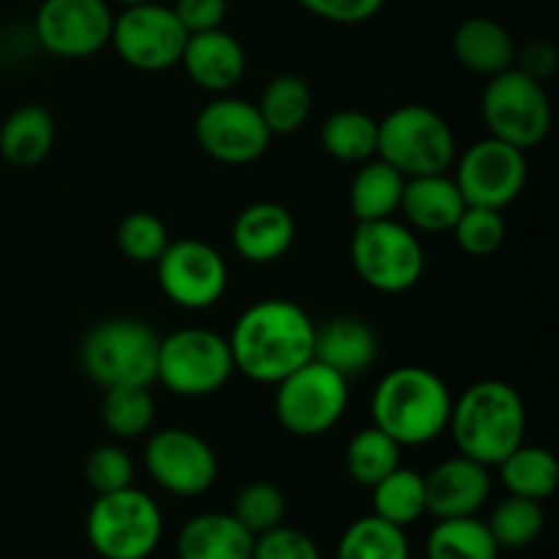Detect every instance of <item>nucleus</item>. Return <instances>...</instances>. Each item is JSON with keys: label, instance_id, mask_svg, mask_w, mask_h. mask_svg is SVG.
Returning a JSON list of instances; mask_svg holds the SVG:
<instances>
[{"label": "nucleus", "instance_id": "nucleus-1", "mask_svg": "<svg viewBox=\"0 0 559 559\" xmlns=\"http://www.w3.org/2000/svg\"><path fill=\"white\" fill-rule=\"evenodd\" d=\"M317 322L287 298H265L235 320L229 353L235 371L276 385L314 358Z\"/></svg>", "mask_w": 559, "mask_h": 559}, {"label": "nucleus", "instance_id": "nucleus-2", "mask_svg": "<svg viewBox=\"0 0 559 559\" xmlns=\"http://www.w3.org/2000/svg\"><path fill=\"white\" fill-rule=\"evenodd\" d=\"M451 409V388L424 366L391 369L371 393V420L402 448L429 445L445 435Z\"/></svg>", "mask_w": 559, "mask_h": 559}, {"label": "nucleus", "instance_id": "nucleus-3", "mask_svg": "<svg viewBox=\"0 0 559 559\" xmlns=\"http://www.w3.org/2000/svg\"><path fill=\"white\" fill-rule=\"evenodd\" d=\"M448 429L462 456L497 467L524 442L527 409L522 393L502 380L475 382L453 399Z\"/></svg>", "mask_w": 559, "mask_h": 559}, {"label": "nucleus", "instance_id": "nucleus-4", "mask_svg": "<svg viewBox=\"0 0 559 559\" xmlns=\"http://www.w3.org/2000/svg\"><path fill=\"white\" fill-rule=\"evenodd\" d=\"M158 336L136 317H112L85 333L80 344V364L87 380L98 388L151 385L156 382Z\"/></svg>", "mask_w": 559, "mask_h": 559}, {"label": "nucleus", "instance_id": "nucleus-5", "mask_svg": "<svg viewBox=\"0 0 559 559\" xmlns=\"http://www.w3.org/2000/svg\"><path fill=\"white\" fill-rule=\"evenodd\" d=\"M456 156L451 123L424 104H404L377 120V158L404 178L451 173Z\"/></svg>", "mask_w": 559, "mask_h": 559}, {"label": "nucleus", "instance_id": "nucleus-6", "mask_svg": "<svg viewBox=\"0 0 559 559\" xmlns=\"http://www.w3.org/2000/svg\"><path fill=\"white\" fill-rule=\"evenodd\" d=\"M85 535L102 559H147L162 544V508L136 486L96 495L87 511Z\"/></svg>", "mask_w": 559, "mask_h": 559}, {"label": "nucleus", "instance_id": "nucleus-7", "mask_svg": "<svg viewBox=\"0 0 559 559\" xmlns=\"http://www.w3.org/2000/svg\"><path fill=\"white\" fill-rule=\"evenodd\" d=\"M349 260L366 287L399 295L420 282L426 254L415 229L396 218L358 222L349 243Z\"/></svg>", "mask_w": 559, "mask_h": 559}, {"label": "nucleus", "instance_id": "nucleus-8", "mask_svg": "<svg viewBox=\"0 0 559 559\" xmlns=\"http://www.w3.org/2000/svg\"><path fill=\"white\" fill-rule=\"evenodd\" d=\"M233 371L229 342L216 331L180 328L158 342L156 380L175 396H211L227 385Z\"/></svg>", "mask_w": 559, "mask_h": 559}, {"label": "nucleus", "instance_id": "nucleus-9", "mask_svg": "<svg viewBox=\"0 0 559 559\" xmlns=\"http://www.w3.org/2000/svg\"><path fill=\"white\" fill-rule=\"evenodd\" d=\"M480 112L489 136L524 153L538 147L551 131V104L544 82L533 80L516 66L489 76L480 98Z\"/></svg>", "mask_w": 559, "mask_h": 559}, {"label": "nucleus", "instance_id": "nucleus-10", "mask_svg": "<svg viewBox=\"0 0 559 559\" xmlns=\"http://www.w3.org/2000/svg\"><path fill=\"white\" fill-rule=\"evenodd\" d=\"M276 418L293 437H322L344 418L349 404V380L311 358L282 382H276Z\"/></svg>", "mask_w": 559, "mask_h": 559}, {"label": "nucleus", "instance_id": "nucleus-11", "mask_svg": "<svg viewBox=\"0 0 559 559\" xmlns=\"http://www.w3.org/2000/svg\"><path fill=\"white\" fill-rule=\"evenodd\" d=\"M189 33L175 16L173 5H162L158 0L140 5H123L112 20L109 44L126 66L136 71H167L180 63Z\"/></svg>", "mask_w": 559, "mask_h": 559}, {"label": "nucleus", "instance_id": "nucleus-12", "mask_svg": "<svg viewBox=\"0 0 559 559\" xmlns=\"http://www.w3.org/2000/svg\"><path fill=\"white\" fill-rule=\"evenodd\" d=\"M156 278L162 293L186 311H205L227 293V262L205 240H169L156 260Z\"/></svg>", "mask_w": 559, "mask_h": 559}, {"label": "nucleus", "instance_id": "nucleus-13", "mask_svg": "<svg viewBox=\"0 0 559 559\" xmlns=\"http://www.w3.org/2000/svg\"><path fill=\"white\" fill-rule=\"evenodd\" d=\"M194 134L205 156L233 167L265 156L273 140L257 104L233 96H218L205 104L197 115Z\"/></svg>", "mask_w": 559, "mask_h": 559}, {"label": "nucleus", "instance_id": "nucleus-14", "mask_svg": "<svg viewBox=\"0 0 559 559\" xmlns=\"http://www.w3.org/2000/svg\"><path fill=\"white\" fill-rule=\"evenodd\" d=\"M456 180L467 205L502 211L519 200L527 183V156L508 142L486 136L456 156Z\"/></svg>", "mask_w": 559, "mask_h": 559}, {"label": "nucleus", "instance_id": "nucleus-15", "mask_svg": "<svg viewBox=\"0 0 559 559\" xmlns=\"http://www.w3.org/2000/svg\"><path fill=\"white\" fill-rule=\"evenodd\" d=\"M112 20L107 0H41L33 31L49 55L80 60L107 47Z\"/></svg>", "mask_w": 559, "mask_h": 559}, {"label": "nucleus", "instance_id": "nucleus-16", "mask_svg": "<svg viewBox=\"0 0 559 559\" xmlns=\"http://www.w3.org/2000/svg\"><path fill=\"white\" fill-rule=\"evenodd\" d=\"M147 475L175 497H200L218 478V459L211 442L197 431L169 426L156 431L145 445Z\"/></svg>", "mask_w": 559, "mask_h": 559}, {"label": "nucleus", "instance_id": "nucleus-17", "mask_svg": "<svg viewBox=\"0 0 559 559\" xmlns=\"http://www.w3.org/2000/svg\"><path fill=\"white\" fill-rule=\"evenodd\" d=\"M424 484L426 513L435 519L478 516L491 497L489 467L462 453L437 464L429 475H424Z\"/></svg>", "mask_w": 559, "mask_h": 559}, {"label": "nucleus", "instance_id": "nucleus-18", "mask_svg": "<svg viewBox=\"0 0 559 559\" xmlns=\"http://www.w3.org/2000/svg\"><path fill=\"white\" fill-rule=\"evenodd\" d=\"M180 66L197 87L216 93V96H227L243 80L246 52L233 33L216 27V31L189 36L183 55H180Z\"/></svg>", "mask_w": 559, "mask_h": 559}, {"label": "nucleus", "instance_id": "nucleus-19", "mask_svg": "<svg viewBox=\"0 0 559 559\" xmlns=\"http://www.w3.org/2000/svg\"><path fill=\"white\" fill-rule=\"evenodd\" d=\"M295 243V218L278 202H251L233 222V246L240 260L271 265Z\"/></svg>", "mask_w": 559, "mask_h": 559}, {"label": "nucleus", "instance_id": "nucleus-20", "mask_svg": "<svg viewBox=\"0 0 559 559\" xmlns=\"http://www.w3.org/2000/svg\"><path fill=\"white\" fill-rule=\"evenodd\" d=\"M377 349H380L377 333L360 317L338 314L317 325L314 360L338 371L347 380L371 369V364L377 360Z\"/></svg>", "mask_w": 559, "mask_h": 559}, {"label": "nucleus", "instance_id": "nucleus-21", "mask_svg": "<svg viewBox=\"0 0 559 559\" xmlns=\"http://www.w3.org/2000/svg\"><path fill=\"white\" fill-rule=\"evenodd\" d=\"M464 207H467V202H464L456 180L448 173H437L407 178L399 213H404L409 229H418V233H451L456 227L459 216L464 213Z\"/></svg>", "mask_w": 559, "mask_h": 559}, {"label": "nucleus", "instance_id": "nucleus-22", "mask_svg": "<svg viewBox=\"0 0 559 559\" xmlns=\"http://www.w3.org/2000/svg\"><path fill=\"white\" fill-rule=\"evenodd\" d=\"M254 535L233 513H200L175 538L178 559H251Z\"/></svg>", "mask_w": 559, "mask_h": 559}, {"label": "nucleus", "instance_id": "nucleus-23", "mask_svg": "<svg viewBox=\"0 0 559 559\" xmlns=\"http://www.w3.org/2000/svg\"><path fill=\"white\" fill-rule=\"evenodd\" d=\"M453 52L467 71L497 76L516 66V41L506 25L489 16H469L453 33Z\"/></svg>", "mask_w": 559, "mask_h": 559}, {"label": "nucleus", "instance_id": "nucleus-24", "mask_svg": "<svg viewBox=\"0 0 559 559\" xmlns=\"http://www.w3.org/2000/svg\"><path fill=\"white\" fill-rule=\"evenodd\" d=\"M55 147V120L49 109L25 104L0 126V156L14 167H36Z\"/></svg>", "mask_w": 559, "mask_h": 559}, {"label": "nucleus", "instance_id": "nucleus-25", "mask_svg": "<svg viewBox=\"0 0 559 559\" xmlns=\"http://www.w3.org/2000/svg\"><path fill=\"white\" fill-rule=\"evenodd\" d=\"M404 178L399 169L382 158H369L360 164L355 173L353 186H349V207L358 222H380V218H393L399 213L404 194Z\"/></svg>", "mask_w": 559, "mask_h": 559}, {"label": "nucleus", "instance_id": "nucleus-26", "mask_svg": "<svg viewBox=\"0 0 559 559\" xmlns=\"http://www.w3.org/2000/svg\"><path fill=\"white\" fill-rule=\"evenodd\" d=\"M500 480L508 495L527 497V500H549L559 486V464L555 453L538 445H519L500 464Z\"/></svg>", "mask_w": 559, "mask_h": 559}, {"label": "nucleus", "instance_id": "nucleus-27", "mask_svg": "<svg viewBox=\"0 0 559 559\" xmlns=\"http://www.w3.org/2000/svg\"><path fill=\"white\" fill-rule=\"evenodd\" d=\"M500 551L478 516L437 519L426 538V559H500Z\"/></svg>", "mask_w": 559, "mask_h": 559}, {"label": "nucleus", "instance_id": "nucleus-28", "mask_svg": "<svg viewBox=\"0 0 559 559\" xmlns=\"http://www.w3.org/2000/svg\"><path fill=\"white\" fill-rule=\"evenodd\" d=\"M325 153L344 164H364L377 156V120L360 109H338L320 129Z\"/></svg>", "mask_w": 559, "mask_h": 559}, {"label": "nucleus", "instance_id": "nucleus-29", "mask_svg": "<svg viewBox=\"0 0 559 559\" xmlns=\"http://www.w3.org/2000/svg\"><path fill=\"white\" fill-rule=\"evenodd\" d=\"M371 506L374 516L407 530L426 513L424 475L399 464L391 475L371 486Z\"/></svg>", "mask_w": 559, "mask_h": 559}, {"label": "nucleus", "instance_id": "nucleus-30", "mask_svg": "<svg viewBox=\"0 0 559 559\" xmlns=\"http://www.w3.org/2000/svg\"><path fill=\"white\" fill-rule=\"evenodd\" d=\"M257 109L273 136L295 134L311 115V91L300 76L278 74L265 85Z\"/></svg>", "mask_w": 559, "mask_h": 559}, {"label": "nucleus", "instance_id": "nucleus-31", "mask_svg": "<svg viewBox=\"0 0 559 559\" xmlns=\"http://www.w3.org/2000/svg\"><path fill=\"white\" fill-rule=\"evenodd\" d=\"M336 559H409L407 533L371 513L344 530Z\"/></svg>", "mask_w": 559, "mask_h": 559}, {"label": "nucleus", "instance_id": "nucleus-32", "mask_svg": "<svg viewBox=\"0 0 559 559\" xmlns=\"http://www.w3.org/2000/svg\"><path fill=\"white\" fill-rule=\"evenodd\" d=\"M344 464H347V475L355 484L371 489L402 464V445L371 424L347 442Z\"/></svg>", "mask_w": 559, "mask_h": 559}, {"label": "nucleus", "instance_id": "nucleus-33", "mask_svg": "<svg viewBox=\"0 0 559 559\" xmlns=\"http://www.w3.org/2000/svg\"><path fill=\"white\" fill-rule=\"evenodd\" d=\"M156 418V402L145 385L104 388L102 420L118 440H136L151 431Z\"/></svg>", "mask_w": 559, "mask_h": 559}, {"label": "nucleus", "instance_id": "nucleus-34", "mask_svg": "<svg viewBox=\"0 0 559 559\" xmlns=\"http://www.w3.org/2000/svg\"><path fill=\"white\" fill-rule=\"evenodd\" d=\"M486 527L500 549H527L546 527L544 506L527 497L508 495L506 500L497 502Z\"/></svg>", "mask_w": 559, "mask_h": 559}, {"label": "nucleus", "instance_id": "nucleus-35", "mask_svg": "<svg viewBox=\"0 0 559 559\" xmlns=\"http://www.w3.org/2000/svg\"><path fill=\"white\" fill-rule=\"evenodd\" d=\"M229 513H233V516L257 538V535L284 524L287 500H284L282 489H278L276 484L254 480V484H246L243 489L238 491L235 506Z\"/></svg>", "mask_w": 559, "mask_h": 559}, {"label": "nucleus", "instance_id": "nucleus-36", "mask_svg": "<svg viewBox=\"0 0 559 559\" xmlns=\"http://www.w3.org/2000/svg\"><path fill=\"white\" fill-rule=\"evenodd\" d=\"M169 229L156 213L134 211L118 224V249L123 257L140 265H156L158 257L169 246Z\"/></svg>", "mask_w": 559, "mask_h": 559}, {"label": "nucleus", "instance_id": "nucleus-37", "mask_svg": "<svg viewBox=\"0 0 559 559\" xmlns=\"http://www.w3.org/2000/svg\"><path fill=\"white\" fill-rule=\"evenodd\" d=\"M451 233L456 235L459 249L467 251L469 257H491L506 243L508 227L506 218H502V211L467 205Z\"/></svg>", "mask_w": 559, "mask_h": 559}, {"label": "nucleus", "instance_id": "nucleus-38", "mask_svg": "<svg viewBox=\"0 0 559 559\" xmlns=\"http://www.w3.org/2000/svg\"><path fill=\"white\" fill-rule=\"evenodd\" d=\"M85 480L96 495L134 486V462L120 445H98L85 459Z\"/></svg>", "mask_w": 559, "mask_h": 559}, {"label": "nucleus", "instance_id": "nucleus-39", "mask_svg": "<svg viewBox=\"0 0 559 559\" xmlns=\"http://www.w3.org/2000/svg\"><path fill=\"white\" fill-rule=\"evenodd\" d=\"M251 559H322V555L311 535H306L304 530L278 524V527L257 535Z\"/></svg>", "mask_w": 559, "mask_h": 559}, {"label": "nucleus", "instance_id": "nucleus-40", "mask_svg": "<svg viewBox=\"0 0 559 559\" xmlns=\"http://www.w3.org/2000/svg\"><path fill=\"white\" fill-rule=\"evenodd\" d=\"M295 3L333 25H360L380 14L385 0H295Z\"/></svg>", "mask_w": 559, "mask_h": 559}, {"label": "nucleus", "instance_id": "nucleus-41", "mask_svg": "<svg viewBox=\"0 0 559 559\" xmlns=\"http://www.w3.org/2000/svg\"><path fill=\"white\" fill-rule=\"evenodd\" d=\"M227 0H175L173 11L189 36L216 31L227 20Z\"/></svg>", "mask_w": 559, "mask_h": 559}, {"label": "nucleus", "instance_id": "nucleus-42", "mask_svg": "<svg viewBox=\"0 0 559 559\" xmlns=\"http://www.w3.org/2000/svg\"><path fill=\"white\" fill-rule=\"evenodd\" d=\"M557 66H559L557 49L551 47L549 41H533L522 52V58H519L516 69H522L524 74H530V76H533V80L546 82V80H549V76H555Z\"/></svg>", "mask_w": 559, "mask_h": 559}, {"label": "nucleus", "instance_id": "nucleus-43", "mask_svg": "<svg viewBox=\"0 0 559 559\" xmlns=\"http://www.w3.org/2000/svg\"><path fill=\"white\" fill-rule=\"evenodd\" d=\"M120 5H140V3H151V0H115Z\"/></svg>", "mask_w": 559, "mask_h": 559}]
</instances>
